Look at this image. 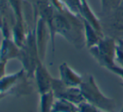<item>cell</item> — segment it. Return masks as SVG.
<instances>
[{"instance_id":"cell-6","label":"cell","mask_w":123,"mask_h":112,"mask_svg":"<svg viewBox=\"0 0 123 112\" xmlns=\"http://www.w3.org/2000/svg\"><path fill=\"white\" fill-rule=\"evenodd\" d=\"M52 91L55 99L67 100L77 106L85 100L80 87H69L60 79H53Z\"/></svg>"},{"instance_id":"cell-8","label":"cell","mask_w":123,"mask_h":112,"mask_svg":"<svg viewBox=\"0 0 123 112\" xmlns=\"http://www.w3.org/2000/svg\"><path fill=\"white\" fill-rule=\"evenodd\" d=\"M34 78L38 88L39 94H44L52 90V82L54 77L50 75L49 70L44 65V62L39 59L34 70Z\"/></svg>"},{"instance_id":"cell-19","label":"cell","mask_w":123,"mask_h":112,"mask_svg":"<svg viewBox=\"0 0 123 112\" xmlns=\"http://www.w3.org/2000/svg\"><path fill=\"white\" fill-rule=\"evenodd\" d=\"M7 96H8V95H7V94H3V93H1V92H0V101H1L3 99H4L5 97H7Z\"/></svg>"},{"instance_id":"cell-20","label":"cell","mask_w":123,"mask_h":112,"mask_svg":"<svg viewBox=\"0 0 123 112\" xmlns=\"http://www.w3.org/2000/svg\"><path fill=\"white\" fill-rule=\"evenodd\" d=\"M121 85H122V87H123V83H122V84H121Z\"/></svg>"},{"instance_id":"cell-21","label":"cell","mask_w":123,"mask_h":112,"mask_svg":"<svg viewBox=\"0 0 123 112\" xmlns=\"http://www.w3.org/2000/svg\"><path fill=\"white\" fill-rule=\"evenodd\" d=\"M120 112H123V111H122H122H121Z\"/></svg>"},{"instance_id":"cell-4","label":"cell","mask_w":123,"mask_h":112,"mask_svg":"<svg viewBox=\"0 0 123 112\" xmlns=\"http://www.w3.org/2000/svg\"><path fill=\"white\" fill-rule=\"evenodd\" d=\"M18 59L21 62L23 69L27 73L28 76L31 79L34 78L36 65L38 61L40 59L38 52L34 26L32 29H29L28 31L25 42L22 47H20V52Z\"/></svg>"},{"instance_id":"cell-18","label":"cell","mask_w":123,"mask_h":112,"mask_svg":"<svg viewBox=\"0 0 123 112\" xmlns=\"http://www.w3.org/2000/svg\"><path fill=\"white\" fill-rule=\"evenodd\" d=\"M6 65L7 62L0 60V79H2L6 75Z\"/></svg>"},{"instance_id":"cell-2","label":"cell","mask_w":123,"mask_h":112,"mask_svg":"<svg viewBox=\"0 0 123 112\" xmlns=\"http://www.w3.org/2000/svg\"><path fill=\"white\" fill-rule=\"evenodd\" d=\"M79 87L85 100L101 111L114 112L116 109V101L102 93L92 75H86Z\"/></svg>"},{"instance_id":"cell-10","label":"cell","mask_w":123,"mask_h":112,"mask_svg":"<svg viewBox=\"0 0 123 112\" xmlns=\"http://www.w3.org/2000/svg\"><path fill=\"white\" fill-rule=\"evenodd\" d=\"M20 48L13 41L12 37L3 38L0 46V60L8 63L10 59H18Z\"/></svg>"},{"instance_id":"cell-13","label":"cell","mask_w":123,"mask_h":112,"mask_svg":"<svg viewBox=\"0 0 123 112\" xmlns=\"http://www.w3.org/2000/svg\"><path fill=\"white\" fill-rule=\"evenodd\" d=\"M40 95V112H51L54 102L55 100L53 91L50 90L47 93L39 94Z\"/></svg>"},{"instance_id":"cell-22","label":"cell","mask_w":123,"mask_h":112,"mask_svg":"<svg viewBox=\"0 0 123 112\" xmlns=\"http://www.w3.org/2000/svg\"><path fill=\"white\" fill-rule=\"evenodd\" d=\"M122 111H123V108H122Z\"/></svg>"},{"instance_id":"cell-14","label":"cell","mask_w":123,"mask_h":112,"mask_svg":"<svg viewBox=\"0 0 123 112\" xmlns=\"http://www.w3.org/2000/svg\"><path fill=\"white\" fill-rule=\"evenodd\" d=\"M116 64L123 68V40L120 39L117 42L116 47Z\"/></svg>"},{"instance_id":"cell-15","label":"cell","mask_w":123,"mask_h":112,"mask_svg":"<svg viewBox=\"0 0 123 112\" xmlns=\"http://www.w3.org/2000/svg\"><path fill=\"white\" fill-rule=\"evenodd\" d=\"M78 110L79 112H98L99 110L97 107L91 105V103L87 102L86 100H84L80 104L78 105Z\"/></svg>"},{"instance_id":"cell-11","label":"cell","mask_w":123,"mask_h":112,"mask_svg":"<svg viewBox=\"0 0 123 112\" xmlns=\"http://www.w3.org/2000/svg\"><path fill=\"white\" fill-rule=\"evenodd\" d=\"M84 24V37L85 42L88 48H91L96 45L100 40L104 37L103 34L97 29H96L92 25H91L86 20L83 19Z\"/></svg>"},{"instance_id":"cell-1","label":"cell","mask_w":123,"mask_h":112,"mask_svg":"<svg viewBox=\"0 0 123 112\" xmlns=\"http://www.w3.org/2000/svg\"><path fill=\"white\" fill-rule=\"evenodd\" d=\"M84 24L80 21L78 16L69 12L66 8L59 11L55 8L53 20V28L50 32V39L52 43V52L55 54V39L56 34L63 36L78 49L83 47L85 37H83Z\"/></svg>"},{"instance_id":"cell-9","label":"cell","mask_w":123,"mask_h":112,"mask_svg":"<svg viewBox=\"0 0 123 112\" xmlns=\"http://www.w3.org/2000/svg\"><path fill=\"white\" fill-rule=\"evenodd\" d=\"M59 72H60V79L64 84L69 87H79L84 79L82 75L74 71L65 62L60 65Z\"/></svg>"},{"instance_id":"cell-17","label":"cell","mask_w":123,"mask_h":112,"mask_svg":"<svg viewBox=\"0 0 123 112\" xmlns=\"http://www.w3.org/2000/svg\"><path fill=\"white\" fill-rule=\"evenodd\" d=\"M108 70H110V71H111L112 73L116 74L117 75L120 76L123 80V68L122 67H120V66H118V65H114L113 67L109 69Z\"/></svg>"},{"instance_id":"cell-12","label":"cell","mask_w":123,"mask_h":112,"mask_svg":"<svg viewBox=\"0 0 123 112\" xmlns=\"http://www.w3.org/2000/svg\"><path fill=\"white\" fill-rule=\"evenodd\" d=\"M51 112H79L77 105L65 99H56Z\"/></svg>"},{"instance_id":"cell-3","label":"cell","mask_w":123,"mask_h":112,"mask_svg":"<svg viewBox=\"0 0 123 112\" xmlns=\"http://www.w3.org/2000/svg\"><path fill=\"white\" fill-rule=\"evenodd\" d=\"M30 80L23 68L15 73L5 75L0 79V92L15 97L29 95L33 90Z\"/></svg>"},{"instance_id":"cell-16","label":"cell","mask_w":123,"mask_h":112,"mask_svg":"<svg viewBox=\"0 0 123 112\" xmlns=\"http://www.w3.org/2000/svg\"><path fill=\"white\" fill-rule=\"evenodd\" d=\"M122 0H101V6L103 10L106 11L108 9L116 8L120 5Z\"/></svg>"},{"instance_id":"cell-7","label":"cell","mask_w":123,"mask_h":112,"mask_svg":"<svg viewBox=\"0 0 123 112\" xmlns=\"http://www.w3.org/2000/svg\"><path fill=\"white\" fill-rule=\"evenodd\" d=\"M34 28H35L36 42H37L39 56V59L44 62L47 50V44L50 38L49 29L46 22L39 16L35 20Z\"/></svg>"},{"instance_id":"cell-5","label":"cell","mask_w":123,"mask_h":112,"mask_svg":"<svg viewBox=\"0 0 123 112\" xmlns=\"http://www.w3.org/2000/svg\"><path fill=\"white\" fill-rule=\"evenodd\" d=\"M116 47L113 38L103 37L96 45L90 48V53L100 65L109 70L116 65Z\"/></svg>"}]
</instances>
